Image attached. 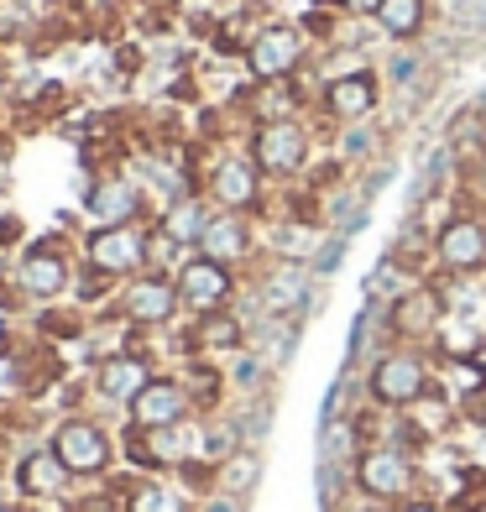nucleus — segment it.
Here are the masks:
<instances>
[{
	"label": "nucleus",
	"mask_w": 486,
	"mask_h": 512,
	"mask_svg": "<svg viewBox=\"0 0 486 512\" xmlns=\"http://www.w3.org/2000/svg\"><path fill=\"white\" fill-rule=\"evenodd\" d=\"M340 6H345V11H356V16H377L382 0H340Z\"/></svg>",
	"instance_id": "cd10ccee"
},
{
	"label": "nucleus",
	"mask_w": 486,
	"mask_h": 512,
	"mask_svg": "<svg viewBox=\"0 0 486 512\" xmlns=\"http://www.w3.org/2000/svg\"><path fill=\"white\" fill-rule=\"evenodd\" d=\"M241 340H246L241 319H225L220 309H215V314H204V324H199V345H210V351H236Z\"/></svg>",
	"instance_id": "393cba45"
},
{
	"label": "nucleus",
	"mask_w": 486,
	"mask_h": 512,
	"mask_svg": "<svg viewBox=\"0 0 486 512\" xmlns=\"http://www.w3.org/2000/svg\"><path fill=\"white\" fill-rule=\"evenodd\" d=\"M257 471H262V460L251 455V450H236L225 465H220V492H230V497H246L251 486H257Z\"/></svg>",
	"instance_id": "5701e85b"
},
{
	"label": "nucleus",
	"mask_w": 486,
	"mask_h": 512,
	"mask_svg": "<svg viewBox=\"0 0 486 512\" xmlns=\"http://www.w3.org/2000/svg\"><path fill=\"white\" fill-rule=\"evenodd\" d=\"M152 256V241L136 225H95V236L84 241V262L105 277H136Z\"/></svg>",
	"instance_id": "423d86ee"
},
{
	"label": "nucleus",
	"mask_w": 486,
	"mask_h": 512,
	"mask_svg": "<svg viewBox=\"0 0 486 512\" xmlns=\"http://www.w3.org/2000/svg\"><path fill=\"white\" fill-rule=\"evenodd\" d=\"M324 110L335 115L345 126H361L366 115L377 110V74H366V68H351V74H335L324 84Z\"/></svg>",
	"instance_id": "4468645a"
},
{
	"label": "nucleus",
	"mask_w": 486,
	"mask_h": 512,
	"mask_svg": "<svg viewBox=\"0 0 486 512\" xmlns=\"http://www.w3.org/2000/svg\"><path fill=\"white\" fill-rule=\"evenodd\" d=\"M304 298H309V262H283L277 272L262 277V309L272 319L304 309Z\"/></svg>",
	"instance_id": "a211bd4d"
},
{
	"label": "nucleus",
	"mask_w": 486,
	"mask_h": 512,
	"mask_svg": "<svg viewBox=\"0 0 486 512\" xmlns=\"http://www.w3.org/2000/svg\"><path fill=\"white\" fill-rule=\"evenodd\" d=\"M272 246L288 256V262H309V256L319 251V230H309V225H277L272 230Z\"/></svg>",
	"instance_id": "b1692460"
},
{
	"label": "nucleus",
	"mask_w": 486,
	"mask_h": 512,
	"mask_svg": "<svg viewBox=\"0 0 486 512\" xmlns=\"http://www.w3.org/2000/svg\"><path fill=\"white\" fill-rule=\"evenodd\" d=\"M173 283H178V298L189 314H215L220 304H230V293H236V272L225 262H215V256H204V251H189L178 262Z\"/></svg>",
	"instance_id": "39448f33"
},
{
	"label": "nucleus",
	"mask_w": 486,
	"mask_h": 512,
	"mask_svg": "<svg viewBox=\"0 0 486 512\" xmlns=\"http://www.w3.org/2000/svg\"><path fill=\"white\" fill-rule=\"evenodd\" d=\"M424 16H429V0H382L377 6V27L398 42H413L424 32Z\"/></svg>",
	"instance_id": "4be33fe9"
},
{
	"label": "nucleus",
	"mask_w": 486,
	"mask_h": 512,
	"mask_svg": "<svg viewBox=\"0 0 486 512\" xmlns=\"http://www.w3.org/2000/svg\"><path fill=\"white\" fill-rule=\"evenodd\" d=\"M194 413V392L189 382H178V377H152L136 398L126 403V418H131V429H173L183 424V418Z\"/></svg>",
	"instance_id": "0eeeda50"
},
{
	"label": "nucleus",
	"mask_w": 486,
	"mask_h": 512,
	"mask_svg": "<svg viewBox=\"0 0 486 512\" xmlns=\"http://www.w3.org/2000/svg\"><path fill=\"white\" fill-rule=\"evenodd\" d=\"M387 324H392V335H403V340H424L445 324V298H439V288H408V293H398Z\"/></svg>",
	"instance_id": "2eb2a0df"
},
{
	"label": "nucleus",
	"mask_w": 486,
	"mask_h": 512,
	"mask_svg": "<svg viewBox=\"0 0 486 512\" xmlns=\"http://www.w3.org/2000/svg\"><path fill=\"white\" fill-rule=\"evenodd\" d=\"M68 486H74V476H68V465L53 455V445L27 450L16 460V492L27 502H53V497L68 492Z\"/></svg>",
	"instance_id": "ddd939ff"
},
{
	"label": "nucleus",
	"mask_w": 486,
	"mask_h": 512,
	"mask_svg": "<svg viewBox=\"0 0 486 512\" xmlns=\"http://www.w3.org/2000/svg\"><path fill=\"white\" fill-rule=\"evenodd\" d=\"M429 387H434L429 382V361L413 351V345H392V351H382L372 361V377H366L372 403L377 408H392V413H408Z\"/></svg>",
	"instance_id": "f03ea898"
},
{
	"label": "nucleus",
	"mask_w": 486,
	"mask_h": 512,
	"mask_svg": "<svg viewBox=\"0 0 486 512\" xmlns=\"http://www.w3.org/2000/svg\"><path fill=\"white\" fill-rule=\"evenodd\" d=\"M89 215H95V225H131L136 209H142V194H136L131 178H105L89 189Z\"/></svg>",
	"instance_id": "6ab92c4d"
},
{
	"label": "nucleus",
	"mask_w": 486,
	"mask_h": 512,
	"mask_svg": "<svg viewBox=\"0 0 486 512\" xmlns=\"http://www.w3.org/2000/svg\"><path fill=\"white\" fill-rule=\"evenodd\" d=\"M434 262L445 272H481L486 267V220L476 215H450L445 225H434Z\"/></svg>",
	"instance_id": "6e6552de"
},
{
	"label": "nucleus",
	"mask_w": 486,
	"mask_h": 512,
	"mask_svg": "<svg viewBox=\"0 0 486 512\" xmlns=\"http://www.w3.org/2000/svg\"><path fill=\"white\" fill-rule=\"evenodd\" d=\"M157 377L152 371V361L147 356H131V351H115V356H105L100 366H95V392L105 403H131L136 392H142L147 382Z\"/></svg>",
	"instance_id": "dca6fc26"
},
{
	"label": "nucleus",
	"mask_w": 486,
	"mask_h": 512,
	"mask_svg": "<svg viewBox=\"0 0 486 512\" xmlns=\"http://www.w3.org/2000/svg\"><path fill=\"white\" fill-rule=\"evenodd\" d=\"M366 157V152H372V131H351V136H345V157Z\"/></svg>",
	"instance_id": "bb28decb"
},
{
	"label": "nucleus",
	"mask_w": 486,
	"mask_h": 512,
	"mask_svg": "<svg viewBox=\"0 0 486 512\" xmlns=\"http://www.w3.org/2000/svg\"><path fill=\"white\" fill-rule=\"evenodd\" d=\"M345 512H392V507H387V502H366V497H361L356 507H345Z\"/></svg>",
	"instance_id": "c756f323"
},
{
	"label": "nucleus",
	"mask_w": 486,
	"mask_h": 512,
	"mask_svg": "<svg viewBox=\"0 0 486 512\" xmlns=\"http://www.w3.org/2000/svg\"><path fill=\"white\" fill-rule=\"evenodd\" d=\"M48 445H53V455L68 465V476H74V481L105 476L110 465H115V455H121V445H115V439L95 424V418H63Z\"/></svg>",
	"instance_id": "7ed1b4c3"
},
{
	"label": "nucleus",
	"mask_w": 486,
	"mask_h": 512,
	"mask_svg": "<svg viewBox=\"0 0 486 512\" xmlns=\"http://www.w3.org/2000/svg\"><path fill=\"white\" fill-rule=\"evenodd\" d=\"M298 63H304V37H298V27H262L257 37H251V48H246V68L262 84L293 79Z\"/></svg>",
	"instance_id": "1a4fd4ad"
},
{
	"label": "nucleus",
	"mask_w": 486,
	"mask_h": 512,
	"mask_svg": "<svg viewBox=\"0 0 486 512\" xmlns=\"http://www.w3.org/2000/svg\"><path fill=\"white\" fill-rule=\"evenodd\" d=\"M194 251L215 256V262H225V267L246 262V256H251V225H246V215H236V209H215Z\"/></svg>",
	"instance_id": "f3484780"
},
{
	"label": "nucleus",
	"mask_w": 486,
	"mask_h": 512,
	"mask_svg": "<svg viewBox=\"0 0 486 512\" xmlns=\"http://www.w3.org/2000/svg\"><path fill=\"white\" fill-rule=\"evenodd\" d=\"M210 215L215 209H204L194 194H178L168 209H162V225H157V236H168L173 246H199V236H204V225H210Z\"/></svg>",
	"instance_id": "aec40b11"
},
{
	"label": "nucleus",
	"mask_w": 486,
	"mask_h": 512,
	"mask_svg": "<svg viewBox=\"0 0 486 512\" xmlns=\"http://www.w3.org/2000/svg\"><path fill=\"white\" fill-rule=\"evenodd\" d=\"M16 288L27 293V298H58V293H68L74 288V267H68V256L58 251V246H32V251H21V262H16Z\"/></svg>",
	"instance_id": "9d476101"
},
{
	"label": "nucleus",
	"mask_w": 486,
	"mask_h": 512,
	"mask_svg": "<svg viewBox=\"0 0 486 512\" xmlns=\"http://www.w3.org/2000/svg\"><path fill=\"white\" fill-rule=\"evenodd\" d=\"M126 512H189V492L183 486H168L157 476H136L126 481Z\"/></svg>",
	"instance_id": "412c9836"
},
{
	"label": "nucleus",
	"mask_w": 486,
	"mask_h": 512,
	"mask_svg": "<svg viewBox=\"0 0 486 512\" xmlns=\"http://www.w3.org/2000/svg\"><path fill=\"white\" fill-rule=\"evenodd\" d=\"M419 460H413V450L403 445H366L356 460H351V492L366 497V502H387L398 507L403 497H419Z\"/></svg>",
	"instance_id": "f257e3e1"
},
{
	"label": "nucleus",
	"mask_w": 486,
	"mask_h": 512,
	"mask_svg": "<svg viewBox=\"0 0 486 512\" xmlns=\"http://www.w3.org/2000/svg\"><path fill=\"white\" fill-rule=\"evenodd\" d=\"M471 361L486 371V335H476V345H471Z\"/></svg>",
	"instance_id": "c85d7f7f"
},
{
	"label": "nucleus",
	"mask_w": 486,
	"mask_h": 512,
	"mask_svg": "<svg viewBox=\"0 0 486 512\" xmlns=\"http://www.w3.org/2000/svg\"><path fill=\"white\" fill-rule=\"evenodd\" d=\"M121 309L131 324H168L183 309V298L168 272H136V283H126L121 293Z\"/></svg>",
	"instance_id": "9b49d317"
},
{
	"label": "nucleus",
	"mask_w": 486,
	"mask_h": 512,
	"mask_svg": "<svg viewBox=\"0 0 486 512\" xmlns=\"http://www.w3.org/2000/svg\"><path fill=\"white\" fill-rule=\"evenodd\" d=\"M392 512H445V507H439L434 497H424V492H419V497H403V502L392 507Z\"/></svg>",
	"instance_id": "a878e982"
},
{
	"label": "nucleus",
	"mask_w": 486,
	"mask_h": 512,
	"mask_svg": "<svg viewBox=\"0 0 486 512\" xmlns=\"http://www.w3.org/2000/svg\"><path fill=\"white\" fill-rule=\"evenodd\" d=\"M476 194H486V152H481V162H476Z\"/></svg>",
	"instance_id": "7c9ffc66"
},
{
	"label": "nucleus",
	"mask_w": 486,
	"mask_h": 512,
	"mask_svg": "<svg viewBox=\"0 0 486 512\" xmlns=\"http://www.w3.org/2000/svg\"><path fill=\"white\" fill-rule=\"evenodd\" d=\"M251 162L262 168V178H293L309 168V131L288 121V115H272L251 136Z\"/></svg>",
	"instance_id": "20e7f679"
},
{
	"label": "nucleus",
	"mask_w": 486,
	"mask_h": 512,
	"mask_svg": "<svg viewBox=\"0 0 486 512\" xmlns=\"http://www.w3.org/2000/svg\"><path fill=\"white\" fill-rule=\"evenodd\" d=\"M210 199L220 209H236V215L257 209V199H262V168L251 157H220V168L210 173Z\"/></svg>",
	"instance_id": "f8f14e48"
}]
</instances>
